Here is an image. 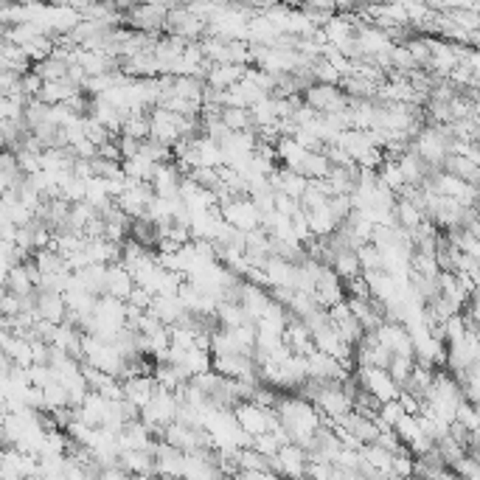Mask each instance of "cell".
<instances>
[{"label": "cell", "instance_id": "6da1fadb", "mask_svg": "<svg viewBox=\"0 0 480 480\" xmlns=\"http://www.w3.org/2000/svg\"><path fill=\"white\" fill-rule=\"evenodd\" d=\"M132 287H135L132 272L121 261H110L107 264V295L110 298H118V301H126V295H129Z\"/></svg>", "mask_w": 480, "mask_h": 480}, {"label": "cell", "instance_id": "7a4b0ae2", "mask_svg": "<svg viewBox=\"0 0 480 480\" xmlns=\"http://www.w3.org/2000/svg\"><path fill=\"white\" fill-rule=\"evenodd\" d=\"M441 172H449V174H455V177H461L466 183H477V163L469 160V158H463V155H458V152H449L444 158Z\"/></svg>", "mask_w": 480, "mask_h": 480}]
</instances>
